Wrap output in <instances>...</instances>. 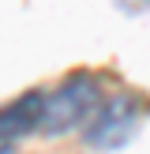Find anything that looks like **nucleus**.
<instances>
[{
  "label": "nucleus",
  "mask_w": 150,
  "mask_h": 154,
  "mask_svg": "<svg viewBox=\"0 0 150 154\" xmlns=\"http://www.w3.org/2000/svg\"><path fill=\"white\" fill-rule=\"evenodd\" d=\"M105 94L98 87V79L90 72H75L60 83L56 90L45 94V109H41V132L45 135H64L71 128H86L94 120V113L101 109Z\"/></svg>",
  "instance_id": "1"
},
{
  "label": "nucleus",
  "mask_w": 150,
  "mask_h": 154,
  "mask_svg": "<svg viewBox=\"0 0 150 154\" xmlns=\"http://www.w3.org/2000/svg\"><path fill=\"white\" fill-rule=\"evenodd\" d=\"M139 120H142L139 98L135 94H112L109 102H101V109L86 124V147H94V150H120L139 132Z\"/></svg>",
  "instance_id": "2"
},
{
  "label": "nucleus",
  "mask_w": 150,
  "mask_h": 154,
  "mask_svg": "<svg viewBox=\"0 0 150 154\" xmlns=\"http://www.w3.org/2000/svg\"><path fill=\"white\" fill-rule=\"evenodd\" d=\"M41 109H45V94L41 90H26V94H19L15 102L0 105V143L11 147L15 139L38 132V128H41Z\"/></svg>",
  "instance_id": "3"
}]
</instances>
